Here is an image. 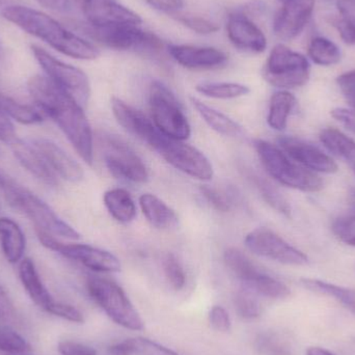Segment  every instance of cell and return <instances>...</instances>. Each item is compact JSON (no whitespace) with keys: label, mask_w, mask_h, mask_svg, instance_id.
Segmentation results:
<instances>
[{"label":"cell","mask_w":355,"mask_h":355,"mask_svg":"<svg viewBox=\"0 0 355 355\" xmlns=\"http://www.w3.org/2000/svg\"><path fill=\"white\" fill-rule=\"evenodd\" d=\"M27 89L40 110L56 123L81 159L92 166L93 132L83 106L47 76L31 77Z\"/></svg>","instance_id":"6da1fadb"},{"label":"cell","mask_w":355,"mask_h":355,"mask_svg":"<svg viewBox=\"0 0 355 355\" xmlns=\"http://www.w3.org/2000/svg\"><path fill=\"white\" fill-rule=\"evenodd\" d=\"M2 17L35 35L64 55L76 60H93L99 58L97 47L62 26L51 17L27 6H10L2 10Z\"/></svg>","instance_id":"7a4b0ae2"},{"label":"cell","mask_w":355,"mask_h":355,"mask_svg":"<svg viewBox=\"0 0 355 355\" xmlns=\"http://www.w3.org/2000/svg\"><path fill=\"white\" fill-rule=\"evenodd\" d=\"M254 148L265 170L275 181L300 191L318 192L322 189L320 177L292 160L283 150L262 139L254 141Z\"/></svg>","instance_id":"3957f363"},{"label":"cell","mask_w":355,"mask_h":355,"mask_svg":"<svg viewBox=\"0 0 355 355\" xmlns=\"http://www.w3.org/2000/svg\"><path fill=\"white\" fill-rule=\"evenodd\" d=\"M2 190L10 204L18 210L22 211L31 220H33L39 231L70 240L80 238L76 230L62 220L47 202L41 200L33 192L18 185L12 180L8 181Z\"/></svg>","instance_id":"277c9868"},{"label":"cell","mask_w":355,"mask_h":355,"mask_svg":"<svg viewBox=\"0 0 355 355\" xmlns=\"http://www.w3.org/2000/svg\"><path fill=\"white\" fill-rule=\"evenodd\" d=\"M87 289L94 302L114 323L129 331H143L145 324L141 315L118 284L102 277H89Z\"/></svg>","instance_id":"5b68a950"},{"label":"cell","mask_w":355,"mask_h":355,"mask_svg":"<svg viewBox=\"0 0 355 355\" xmlns=\"http://www.w3.org/2000/svg\"><path fill=\"white\" fill-rule=\"evenodd\" d=\"M152 121L158 130L176 141H186L191 135V127L174 93L160 81H153L149 92Z\"/></svg>","instance_id":"8992f818"},{"label":"cell","mask_w":355,"mask_h":355,"mask_svg":"<svg viewBox=\"0 0 355 355\" xmlns=\"http://www.w3.org/2000/svg\"><path fill=\"white\" fill-rule=\"evenodd\" d=\"M85 31L98 43L110 49L120 51L133 50L148 54H157L164 49L162 40L155 33L143 31L139 25L93 26L89 24Z\"/></svg>","instance_id":"52a82bcc"},{"label":"cell","mask_w":355,"mask_h":355,"mask_svg":"<svg viewBox=\"0 0 355 355\" xmlns=\"http://www.w3.org/2000/svg\"><path fill=\"white\" fill-rule=\"evenodd\" d=\"M310 74V62L306 56L283 44L273 47L263 69L265 80L284 91L304 87Z\"/></svg>","instance_id":"ba28073f"},{"label":"cell","mask_w":355,"mask_h":355,"mask_svg":"<svg viewBox=\"0 0 355 355\" xmlns=\"http://www.w3.org/2000/svg\"><path fill=\"white\" fill-rule=\"evenodd\" d=\"M31 51L48 78L71 96L79 105L87 106L91 96V85L83 71L60 62L39 46H31Z\"/></svg>","instance_id":"9c48e42d"},{"label":"cell","mask_w":355,"mask_h":355,"mask_svg":"<svg viewBox=\"0 0 355 355\" xmlns=\"http://www.w3.org/2000/svg\"><path fill=\"white\" fill-rule=\"evenodd\" d=\"M40 242L48 250L80 263L96 272L114 273L121 271V262L114 254L87 244H66L45 232L37 230Z\"/></svg>","instance_id":"30bf717a"},{"label":"cell","mask_w":355,"mask_h":355,"mask_svg":"<svg viewBox=\"0 0 355 355\" xmlns=\"http://www.w3.org/2000/svg\"><path fill=\"white\" fill-rule=\"evenodd\" d=\"M244 243L257 256L281 264L291 266H304L309 264L306 254L267 227H258L250 232L244 239Z\"/></svg>","instance_id":"8fae6325"},{"label":"cell","mask_w":355,"mask_h":355,"mask_svg":"<svg viewBox=\"0 0 355 355\" xmlns=\"http://www.w3.org/2000/svg\"><path fill=\"white\" fill-rule=\"evenodd\" d=\"M156 152L173 168L194 179L210 181L214 175L212 164L205 154L182 141L166 137Z\"/></svg>","instance_id":"7c38bea8"},{"label":"cell","mask_w":355,"mask_h":355,"mask_svg":"<svg viewBox=\"0 0 355 355\" xmlns=\"http://www.w3.org/2000/svg\"><path fill=\"white\" fill-rule=\"evenodd\" d=\"M104 162L106 168L114 177L145 183L149 179V173L139 155L118 137L107 135L104 137Z\"/></svg>","instance_id":"4fadbf2b"},{"label":"cell","mask_w":355,"mask_h":355,"mask_svg":"<svg viewBox=\"0 0 355 355\" xmlns=\"http://www.w3.org/2000/svg\"><path fill=\"white\" fill-rule=\"evenodd\" d=\"M112 110L114 118L127 132L157 151L166 137L158 130L153 121L119 98H112Z\"/></svg>","instance_id":"5bb4252c"},{"label":"cell","mask_w":355,"mask_h":355,"mask_svg":"<svg viewBox=\"0 0 355 355\" xmlns=\"http://www.w3.org/2000/svg\"><path fill=\"white\" fill-rule=\"evenodd\" d=\"M89 25L106 26L114 24L139 25L141 18L114 0H74Z\"/></svg>","instance_id":"9a60e30c"},{"label":"cell","mask_w":355,"mask_h":355,"mask_svg":"<svg viewBox=\"0 0 355 355\" xmlns=\"http://www.w3.org/2000/svg\"><path fill=\"white\" fill-rule=\"evenodd\" d=\"M279 148L300 166L314 173L334 174L338 172V166L319 148L312 144L294 137H281L277 139Z\"/></svg>","instance_id":"2e32d148"},{"label":"cell","mask_w":355,"mask_h":355,"mask_svg":"<svg viewBox=\"0 0 355 355\" xmlns=\"http://www.w3.org/2000/svg\"><path fill=\"white\" fill-rule=\"evenodd\" d=\"M315 0H288L277 12L273 31L279 39L291 41L304 31L312 18Z\"/></svg>","instance_id":"e0dca14e"},{"label":"cell","mask_w":355,"mask_h":355,"mask_svg":"<svg viewBox=\"0 0 355 355\" xmlns=\"http://www.w3.org/2000/svg\"><path fill=\"white\" fill-rule=\"evenodd\" d=\"M227 33L230 42L240 51L262 53L267 47V40L263 31L243 12L229 15Z\"/></svg>","instance_id":"ac0fdd59"},{"label":"cell","mask_w":355,"mask_h":355,"mask_svg":"<svg viewBox=\"0 0 355 355\" xmlns=\"http://www.w3.org/2000/svg\"><path fill=\"white\" fill-rule=\"evenodd\" d=\"M168 49L175 62L190 70H213L225 66L229 60L225 52L213 47L171 45Z\"/></svg>","instance_id":"d6986e66"},{"label":"cell","mask_w":355,"mask_h":355,"mask_svg":"<svg viewBox=\"0 0 355 355\" xmlns=\"http://www.w3.org/2000/svg\"><path fill=\"white\" fill-rule=\"evenodd\" d=\"M33 146L58 176L69 182H79L83 179L85 173L80 164L53 141L45 139H35Z\"/></svg>","instance_id":"ffe728a7"},{"label":"cell","mask_w":355,"mask_h":355,"mask_svg":"<svg viewBox=\"0 0 355 355\" xmlns=\"http://www.w3.org/2000/svg\"><path fill=\"white\" fill-rule=\"evenodd\" d=\"M15 157L21 166L31 173L33 176L48 186H56L58 184L55 173L50 168L42 154L33 145L17 141L12 146Z\"/></svg>","instance_id":"44dd1931"},{"label":"cell","mask_w":355,"mask_h":355,"mask_svg":"<svg viewBox=\"0 0 355 355\" xmlns=\"http://www.w3.org/2000/svg\"><path fill=\"white\" fill-rule=\"evenodd\" d=\"M19 277H20L21 283L31 300L42 310L46 311L47 313L49 312L56 300L50 294L49 290L44 285L39 272L35 268V263L31 259L25 258L21 261L20 265H19Z\"/></svg>","instance_id":"7402d4cb"},{"label":"cell","mask_w":355,"mask_h":355,"mask_svg":"<svg viewBox=\"0 0 355 355\" xmlns=\"http://www.w3.org/2000/svg\"><path fill=\"white\" fill-rule=\"evenodd\" d=\"M139 206L150 225L156 229H174L179 223L176 212L154 194L144 193L141 196Z\"/></svg>","instance_id":"603a6c76"},{"label":"cell","mask_w":355,"mask_h":355,"mask_svg":"<svg viewBox=\"0 0 355 355\" xmlns=\"http://www.w3.org/2000/svg\"><path fill=\"white\" fill-rule=\"evenodd\" d=\"M0 245L8 262L15 264L22 260L26 239L20 225L8 217H0Z\"/></svg>","instance_id":"cb8c5ba5"},{"label":"cell","mask_w":355,"mask_h":355,"mask_svg":"<svg viewBox=\"0 0 355 355\" xmlns=\"http://www.w3.org/2000/svg\"><path fill=\"white\" fill-rule=\"evenodd\" d=\"M191 102L200 118L212 130L227 137H241L243 135V128L233 119L225 116L223 112H218V110H214L210 106L206 105L196 98H192Z\"/></svg>","instance_id":"d4e9b609"},{"label":"cell","mask_w":355,"mask_h":355,"mask_svg":"<svg viewBox=\"0 0 355 355\" xmlns=\"http://www.w3.org/2000/svg\"><path fill=\"white\" fill-rule=\"evenodd\" d=\"M104 205L110 214L120 223H129L137 216V206L127 190L114 188L104 193Z\"/></svg>","instance_id":"484cf974"},{"label":"cell","mask_w":355,"mask_h":355,"mask_svg":"<svg viewBox=\"0 0 355 355\" xmlns=\"http://www.w3.org/2000/svg\"><path fill=\"white\" fill-rule=\"evenodd\" d=\"M296 105V98L288 91L275 92L269 102L267 123L273 130H285L288 119Z\"/></svg>","instance_id":"4316f807"},{"label":"cell","mask_w":355,"mask_h":355,"mask_svg":"<svg viewBox=\"0 0 355 355\" xmlns=\"http://www.w3.org/2000/svg\"><path fill=\"white\" fill-rule=\"evenodd\" d=\"M300 284L309 291L329 296L347 309L355 316V289L316 279H302Z\"/></svg>","instance_id":"83f0119b"},{"label":"cell","mask_w":355,"mask_h":355,"mask_svg":"<svg viewBox=\"0 0 355 355\" xmlns=\"http://www.w3.org/2000/svg\"><path fill=\"white\" fill-rule=\"evenodd\" d=\"M223 260L230 270L243 282L248 288L262 275V271L252 263V261L238 248H227L223 254Z\"/></svg>","instance_id":"f1b7e54d"},{"label":"cell","mask_w":355,"mask_h":355,"mask_svg":"<svg viewBox=\"0 0 355 355\" xmlns=\"http://www.w3.org/2000/svg\"><path fill=\"white\" fill-rule=\"evenodd\" d=\"M112 355H180L174 350L145 338H132L110 348Z\"/></svg>","instance_id":"f546056e"},{"label":"cell","mask_w":355,"mask_h":355,"mask_svg":"<svg viewBox=\"0 0 355 355\" xmlns=\"http://www.w3.org/2000/svg\"><path fill=\"white\" fill-rule=\"evenodd\" d=\"M320 141L334 155L346 162H355V141L335 128L323 129Z\"/></svg>","instance_id":"4dcf8cb0"},{"label":"cell","mask_w":355,"mask_h":355,"mask_svg":"<svg viewBox=\"0 0 355 355\" xmlns=\"http://www.w3.org/2000/svg\"><path fill=\"white\" fill-rule=\"evenodd\" d=\"M0 110L21 124L35 125L44 121L43 112L27 104L19 103L6 96L0 95Z\"/></svg>","instance_id":"1f68e13d"},{"label":"cell","mask_w":355,"mask_h":355,"mask_svg":"<svg viewBox=\"0 0 355 355\" xmlns=\"http://www.w3.org/2000/svg\"><path fill=\"white\" fill-rule=\"evenodd\" d=\"M309 55L315 64L329 67L341 60V50L331 40L324 37H316L309 45Z\"/></svg>","instance_id":"d6a6232c"},{"label":"cell","mask_w":355,"mask_h":355,"mask_svg":"<svg viewBox=\"0 0 355 355\" xmlns=\"http://www.w3.org/2000/svg\"><path fill=\"white\" fill-rule=\"evenodd\" d=\"M196 91L213 99H236L250 94V87L235 83H204L196 85Z\"/></svg>","instance_id":"836d02e7"},{"label":"cell","mask_w":355,"mask_h":355,"mask_svg":"<svg viewBox=\"0 0 355 355\" xmlns=\"http://www.w3.org/2000/svg\"><path fill=\"white\" fill-rule=\"evenodd\" d=\"M252 178L257 189L259 190L265 202L270 205L271 208L285 216H291V207L289 202L271 182L258 175H252Z\"/></svg>","instance_id":"e575fe53"},{"label":"cell","mask_w":355,"mask_h":355,"mask_svg":"<svg viewBox=\"0 0 355 355\" xmlns=\"http://www.w3.org/2000/svg\"><path fill=\"white\" fill-rule=\"evenodd\" d=\"M250 289L271 300H284L291 294L289 288L283 282L264 272H262L258 279L252 284Z\"/></svg>","instance_id":"d590c367"},{"label":"cell","mask_w":355,"mask_h":355,"mask_svg":"<svg viewBox=\"0 0 355 355\" xmlns=\"http://www.w3.org/2000/svg\"><path fill=\"white\" fill-rule=\"evenodd\" d=\"M28 342L6 323H0V352L16 355L31 352Z\"/></svg>","instance_id":"8d00e7d4"},{"label":"cell","mask_w":355,"mask_h":355,"mask_svg":"<svg viewBox=\"0 0 355 355\" xmlns=\"http://www.w3.org/2000/svg\"><path fill=\"white\" fill-rule=\"evenodd\" d=\"M200 190L205 200L219 212H230L237 202L235 190H219L208 185L200 186Z\"/></svg>","instance_id":"74e56055"},{"label":"cell","mask_w":355,"mask_h":355,"mask_svg":"<svg viewBox=\"0 0 355 355\" xmlns=\"http://www.w3.org/2000/svg\"><path fill=\"white\" fill-rule=\"evenodd\" d=\"M235 309L238 315L246 320L258 318L261 315L260 304L248 290H241L236 294Z\"/></svg>","instance_id":"f35d334b"},{"label":"cell","mask_w":355,"mask_h":355,"mask_svg":"<svg viewBox=\"0 0 355 355\" xmlns=\"http://www.w3.org/2000/svg\"><path fill=\"white\" fill-rule=\"evenodd\" d=\"M164 271L173 289L176 291L183 289L186 284L185 271L175 254H168L164 257Z\"/></svg>","instance_id":"ab89813d"},{"label":"cell","mask_w":355,"mask_h":355,"mask_svg":"<svg viewBox=\"0 0 355 355\" xmlns=\"http://www.w3.org/2000/svg\"><path fill=\"white\" fill-rule=\"evenodd\" d=\"M173 16L176 18L178 22L182 23L194 33H200V35H210V33H216L219 28L216 23L212 22L208 19L202 18V17L179 14V12L173 14Z\"/></svg>","instance_id":"60d3db41"},{"label":"cell","mask_w":355,"mask_h":355,"mask_svg":"<svg viewBox=\"0 0 355 355\" xmlns=\"http://www.w3.org/2000/svg\"><path fill=\"white\" fill-rule=\"evenodd\" d=\"M331 229L340 241L347 245L355 246V216L336 219Z\"/></svg>","instance_id":"b9f144b4"},{"label":"cell","mask_w":355,"mask_h":355,"mask_svg":"<svg viewBox=\"0 0 355 355\" xmlns=\"http://www.w3.org/2000/svg\"><path fill=\"white\" fill-rule=\"evenodd\" d=\"M259 349L264 355H291L289 347L275 336L264 335L258 340Z\"/></svg>","instance_id":"7bdbcfd3"},{"label":"cell","mask_w":355,"mask_h":355,"mask_svg":"<svg viewBox=\"0 0 355 355\" xmlns=\"http://www.w3.org/2000/svg\"><path fill=\"white\" fill-rule=\"evenodd\" d=\"M48 313L70 322L79 323V324L85 322V317L78 309L64 302H56Z\"/></svg>","instance_id":"ee69618b"},{"label":"cell","mask_w":355,"mask_h":355,"mask_svg":"<svg viewBox=\"0 0 355 355\" xmlns=\"http://www.w3.org/2000/svg\"><path fill=\"white\" fill-rule=\"evenodd\" d=\"M209 321L215 331L227 333L231 329L232 320L229 313L220 306H214L209 312Z\"/></svg>","instance_id":"f6af8a7d"},{"label":"cell","mask_w":355,"mask_h":355,"mask_svg":"<svg viewBox=\"0 0 355 355\" xmlns=\"http://www.w3.org/2000/svg\"><path fill=\"white\" fill-rule=\"evenodd\" d=\"M331 25L337 29L340 37L348 45L355 46V22L345 17H334L331 19Z\"/></svg>","instance_id":"bcb514c9"},{"label":"cell","mask_w":355,"mask_h":355,"mask_svg":"<svg viewBox=\"0 0 355 355\" xmlns=\"http://www.w3.org/2000/svg\"><path fill=\"white\" fill-rule=\"evenodd\" d=\"M337 83L344 97L355 112V70L340 75Z\"/></svg>","instance_id":"7dc6e473"},{"label":"cell","mask_w":355,"mask_h":355,"mask_svg":"<svg viewBox=\"0 0 355 355\" xmlns=\"http://www.w3.org/2000/svg\"><path fill=\"white\" fill-rule=\"evenodd\" d=\"M58 350L62 355H97L95 348L73 341H60Z\"/></svg>","instance_id":"c3c4849f"},{"label":"cell","mask_w":355,"mask_h":355,"mask_svg":"<svg viewBox=\"0 0 355 355\" xmlns=\"http://www.w3.org/2000/svg\"><path fill=\"white\" fill-rule=\"evenodd\" d=\"M0 141L6 145L12 146L17 141L16 129L10 116L0 110Z\"/></svg>","instance_id":"681fc988"},{"label":"cell","mask_w":355,"mask_h":355,"mask_svg":"<svg viewBox=\"0 0 355 355\" xmlns=\"http://www.w3.org/2000/svg\"><path fill=\"white\" fill-rule=\"evenodd\" d=\"M16 317V309L6 290L0 286V323L12 322Z\"/></svg>","instance_id":"f907efd6"},{"label":"cell","mask_w":355,"mask_h":355,"mask_svg":"<svg viewBox=\"0 0 355 355\" xmlns=\"http://www.w3.org/2000/svg\"><path fill=\"white\" fill-rule=\"evenodd\" d=\"M148 4L168 14H176L184 6V0H145Z\"/></svg>","instance_id":"816d5d0a"},{"label":"cell","mask_w":355,"mask_h":355,"mask_svg":"<svg viewBox=\"0 0 355 355\" xmlns=\"http://www.w3.org/2000/svg\"><path fill=\"white\" fill-rule=\"evenodd\" d=\"M331 114L335 120L343 124L348 130L355 133V112L339 107L331 110Z\"/></svg>","instance_id":"f5cc1de1"},{"label":"cell","mask_w":355,"mask_h":355,"mask_svg":"<svg viewBox=\"0 0 355 355\" xmlns=\"http://www.w3.org/2000/svg\"><path fill=\"white\" fill-rule=\"evenodd\" d=\"M37 1L54 12H67L70 8V0H37Z\"/></svg>","instance_id":"db71d44e"},{"label":"cell","mask_w":355,"mask_h":355,"mask_svg":"<svg viewBox=\"0 0 355 355\" xmlns=\"http://www.w3.org/2000/svg\"><path fill=\"white\" fill-rule=\"evenodd\" d=\"M306 355H336L329 350L322 347H310L306 350Z\"/></svg>","instance_id":"11a10c76"},{"label":"cell","mask_w":355,"mask_h":355,"mask_svg":"<svg viewBox=\"0 0 355 355\" xmlns=\"http://www.w3.org/2000/svg\"><path fill=\"white\" fill-rule=\"evenodd\" d=\"M348 205L355 213V189H352L348 192Z\"/></svg>","instance_id":"9f6ffc18"},{"label":"cell","mask_w":355,"mask_h":355,"mask_svg":"<svg viewBox=\"0 0 355 355\" xmlns=\"http://www.w3.org/2000/svg\"><path fill=\"white\" fill-rule=\"evenodd\" d=\"M8 181H10V179L0 173V188H1V189H3V188L6 187V184L8 183Z\"/></svg>","instance_id":"6f0895ef"},{"label":"cell","mask_w":355,"mask_h":355,"mask_svg":"<svg viewBox=\"0 0 355 355\" xmlns=\"http://www.w3.org/2000/svg\"><path fill=\"white\" fill-rule=\"evenodd\" d=\"M338 3L349 4V6H355V0H336Z\"/></svg>","instance_id":"680465c9"},{"label":"cell","mask_w":355,"mask_h":355,"mask_svg":"<svg viewBox=\"0 0 355 355\" xmlns=\"http://www.w3.org/2000/svg\"><path fill=\"white\" fill-rule=\"evenodd\" d=\"M279 1H281L282 3H285V2L288 1V0H279Z\"/></svg>","instance_id":"91938a15"},{"label":"cell","mask_w":355,"mask_h":355,"mask_svg":"<svg viewBox=\"0 0 355 355\" xmlns=\"http://www.w3.org/2000/svg\"><path fill=\"white\" fill-rule=\"evenodd\" d=\"M0 2H1V0H0Z\"/></svg>","instance_id":"94428289"}]
</instances>
